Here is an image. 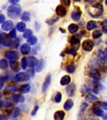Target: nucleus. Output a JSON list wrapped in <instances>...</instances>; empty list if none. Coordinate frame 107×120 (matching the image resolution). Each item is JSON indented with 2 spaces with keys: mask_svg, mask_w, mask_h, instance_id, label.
Masks as SVG:
<instances>
[{
  "mask_svg": "<svg viewBox=\"0 0 107 120\" xmlns=\"http://www.w3.org/2000/svg\"><path fill=\"white\" fill-rule=\"evenodd\" d=\"M0 120H7V118L4 115H0Z\"/></svg>",
  "mask_w": 107,
  "mask_h": 120,
  "instance_id": "nucleus-47",
  "label": "nucleus"
},
{
  "mask_svg": "<svg viewBox=\"0 0 107 120\" xmlns=\"http://www.w3.org/2000/svg\"><path fill=\"white\" fill-rule=\"evenodd\" d=\"M65 112L63 111H58L54 114V119L55 120H63L65 117Z\"/></svg>",
  "mask_w": 107,
  "mask_h": 120,
  "instance_id": "nucleus-15",
  "label": "nucleus"
},
{
  "mask_svg": "<svg viewBox=\"0 0 107 120\" xmlns=\"http://www.w3.org/2000/svg\"><path fill=\"white\" fill-rule=\"evenodd\" d=\"M104 54H105V59L107 60V48L105 49V52H104Z\"/></svg>",
  "mask_w": 107,
  "mask_h": 120,
  "instance_id": "nucleus-50",
  "label": "nucleus"
},
{
  "mask_svg": "<svg viewBox=\"0 0 107 120\" xmlns=\"http://www.w3.org/2000/svg\"><path fill=\"white\" fill-rule=\"evenodd\" d=\"M38 108H39V107H38V106H36L35 107H34V108L33 111H32L31 112V115L32 116H34V114L36 113V112H37V111L38 110Z\"/></svg>",
  "mask_w": 107,
  "mask_h": 120,
  "instance_id": "nucleus-41",
  "label": "nucleus"
},
{
  "mask_svg": "<svg viewBox=\"0 0 107 120\" xmlns=\"http://www.w3.org/2000/svg\"><path fill=\"white\" fill-rule=\"evenodd\" d=\"M56 14L60 16L61 17L65 16L66 14V9H65V8L62 5L58 6V7L56 8Z\"/></svg>",
  "mask_w": 107,
  "mask_h": 120,
  "instance_id": "nucleus-6",
  "label": "nucleus"
},
{
  "mask_svg": "<svg viewBox=\"0 0 107 120\" xmlns=\"http://www.w3.org/2000/svg\"><path fill=\"white\" fill-rule=\"evenodd\" d=\"M103 31L105 33H107V26H103Z\"/></svg>",
  "mask_w": 107,
  "mask_h": 120,
  "instance_id": "nucleus-49",
  "label": "nucleus"
},
{
  "mask_svg": "<svg viewBox=\"0 0 107 120\" xmlns=\"http://www.w3.org/2000/svg\"><path fill=\"white\" fill-rule=\"evenodd\" d=\"M16 28L19 32H23L26 30V24L23 22H19L17 24Z\"/></svg>",
  "mask_w": 107,
  "mask_h": 120,
  "instance_id": "nucleus-24",
  "label": "nucleus"
},
{
  "mask_svg": "<svg viewBox=\"0 0 107 120\" xmlns=\"http://www.w3.org/2000/svg\"><path fill=\"white\" fill-rule=\"evenodd\" d=\"M16 89V88L15 86H12V87H8V88H6V91H15V90Z\"/></svg>",
  "mask_w": 107,
  "mask_h": 120,
  "instance_id": "nucleus-42",
  "label": "nucleus"
},
{
  "mask_svg": "<svg viewBox=\"0 0 107 120\" xmlns=\"http://www.w3.org/2000/svg\"><path fill=\"white\" fill-rule=\"evenodd\" d=\"M93 41H91L90 39H86L83 41V43L82 44L83 48L84 49L85 51H91L93 49Z\"/></svg>",
  "mask_w": 107,
  "mask_h": 120,
  "instance_id": "nucleus-5",
  "label": "nucleus"
},
{
  "mask_svg": "<svg viewBox=\"0 0 107 120\" xmlns=\"http://www.w3.org/2000/svg\"></svg>",
  "mask_w": 107,
  "mask_h": 120,
  "instance_id": "nucleus-55",
  "label": "nucleus"
},
{
  "mask_svg": "<svg viewBox=\"0 0 107 120\" xmlns=\"http://www.w3.org/2000/svg\"><path fill=\"white\" fill-rule=\"evenodd\" d=\"M101 35H102V32H101V30H95L93 32V34H92V36H93V38L94 39L99 38Z\"/></svg>",
  "mask_w": 107,
  "mask_h": 120,
  "instance_id": "nucleus-30",
  "label": "nucleus"
},
{
  "mask_svg": "<svg viewBox=\"0 0 107 120\" xmlns=\"http://www.w3.org/2000/svg\"><path fill=\"white\" fill-rule=\"evenodd\" d=\"M61 100V94L60 93H57L54 96V101L56 103H60Z\"/></svg>",
  "mask_w": 107,
  "mask_h": 120,
  "instance_id": "nucleus-37",
  "label": "nucleus"
},
{
  "mask_svg": "<svg viewBox=\"0 0 107 120\" xmlns=\"http://www.w3.org/2000/svg\"><path fill=\"white\" fill-rule=\"evenodd\" d=\"M20 114V109L18 107H15L14 108L11 110V116L13 118H16L19 116Z\"/></svg>",
  "mask_w": 107,
  "mask_h": 120,
  "instance_id": "nucleus-20",
  "label": "nucleus"
},
{
  "mask_svg": "<svg viewBox=\"0 0 107 120\" xmlns=\"http://www.w3.org/2000/svg\"><path fill=\"white\" fill-rule=\"evenodd\" d=\"M21 18L23 21H28L30 19V13L29 12L25 11L24 13H23V15H21Z\"/></svg>",
  "mask_w": 107,
  "mask_h": 120,
  "instance_id": "nucleus-27",
  "label": "nucleus"
},
{
  "mask_svg": "<svg viewBox=\"0 0 107 120\" xmlns=\"http://www.w3.org/2000/svg\"><path fill=\"white\" fill-rule=\"evenodd\" d=\"M98 59L101 63H105V54H104V52L102 51L101 50L99 49L98 51Z\"/></svg>",
  "mask_w": 107,
  "mask_h": 120,
  "instance_id": "nucleus-25",
  "label": "nucleus"
},
{
  "mask_svg": "<svg viewBox=\"0 0 107 120\" xmlns=\"http://www.w3.org/2000/svg\"><path fill=\"white\" fill-rule=\"evenodd\" d=\"M93 111L96 115H97L98 116H102L103 114V111L100 109L97 108H93Z\"/></svg>",
  "mask_w": 107,
  "mask_h": 120,
  "instance_id": "nucleus-32",
  "label": "nucleus"
},
{
  "mask_svg": "<svg viewBox=\"0 0 107 120\" xmlns=\"http://www.w3.org/2000/svg\"><path fill=\"white\" fill-rule=\"evenodd\" d=\"M96 106L98 107V108H101L107 110V103H103V102H97L95 104Z\"/></svg>",
  "mask_w": 107,
  "mask_h": 120,
  "instance_id": "nucleus-31",
  "label": "nucleus"
},
{
  "mask_svg": "<svg viewBox=\"0 0 107 120\" xmlns=\"http://www.w3.org/2000/svg\"><path fill=\"white\" fill-rule=\"evenodd\" d=\"M44 61H43V60H40L38 62V64L36 66V71L37 72H40V71H42V69H43L44 68Z\"/></svg>",
  "mask_w": 107,
  "mask_h": 120,
  "instance_id": "nucleus-21",
  "label": "nucleus"
},
{
  "mask_svg": "<svg viewBox=\"0 0 107 120\" xmlns=\"http://www.w3.org/2000/svg\"><path fill=\"white\" fill-rule=\"evenodd\" d=\"M30 49H31V48H30V45H28V44H26V43L21 45L20 48L21 52L23 54H28L30 52Z\"/></svg>",
  "mask_w": 107,
  "mask_h": 120,
  "instance_id": "nucleus-12",
  "label": "nucleus"
},
{
  "mask_svg": "<svg viewBox=\"0 0 107 120\" xmlns=\"http://www.w3.org/2000/svg\"><path fill=\"white\" fill-rule=\"evenodd\" d=\"M0 42L4 46H9L11 45L12 40L8 34L6 33H2L0 35Z\"/></svg>",
  "mask_w": 107,
  "mask_h": 120,
  "instance_id": "nucleus-2",
  "label": "nucleus"
},
{
  "mask_svg": "<svg viewBox=\"0 0 107 120\" xmlns=\"http://www.w3.org/2000/svg\"><path fill=\"white\" fill-rule=\"evenodd\" d=\"M85 99L88 102H90V103H92V102H93V101H97L98 100V98L96 97L95 96L92 95V94H88V95L86 96V97H85Z\"/></svg>",
  "mask_w": 107,
  "mask_h": 120,
  "instance_id": "nucleus-26",
  "label": "nucleus"
},
{
  "mask_svg": "<svg viewBox=\"0 0 107 120\" xmlns=\"http://www.w3.org/2000/svg\"><path fill=\"white\" fill-rule=\"evenodd\" d=\"M73 106V101L71 99H67L64 104V109L66 111H69Z\"/></svg>",
  "mask_w": 107,
  "mask_h": 120,
  "instance_id": "nucleus-17",
  "label": "nucleus"
},
{
  "mask_svg": "<svg viewBox=\"0 0 107 120\" xmlns=\"http://www.w3.org/2000/svg\"><path fill=\"white\" fill-rule=\"evenodd\" d=\"M87 107H88V104L86 103H85V102H83V103H81V110L84 111Z\"/></svg>",
  "mask_w": 107,
  "mask_h": 120,
  "instance_id": "nucleus-40",
  "label": "nucleus"
},
{
  "mask_svg": "<svg viewBox=\"0 0 107 120\" xmlns=\"http://www.w3.org/2000/svg\"><path fill=\"white\" fill-rule=\"evenodd\" d=\"M5 20V16L3 14H0V23H3Z\"/></svg>",
  "mask_w": 107,
  "mask_h": 120,
  "instance_id": "nucleus-43",
  "label": "nucleus"
},
{
  "mask_svg": "<svg viewBox=\"0 0 107 120\" xmlns=\"http://www.w3.org/2000/svg\"><path fill=\"white\" fill-rule=\"evenodd\" d=\"M15 78L18 81H26L30 79V77L29 75L26 73L21 72V73H18V75H16Z\"/></svg>",
  "mask_w": 107,
  "mask_h": 120,
  "instance_id": "nucleus-4",
  "label": "nucleus"
},
{
  "mask_svg": "<svg viewBox=\"0 0 107 120\" xmlns=\"http://www.w3.org/2000/svg\"><path fill=\"white\" fill-rule=\"evenodd\" d=\"M8 67V63L7 61L6 60H0V68L2 69H7Z\"/></svg>",
  "mask_w": 107,
  "mask_h": 120,
  "instance_id": "nucleus-29",
  "label": "nucleus"
},
{
  "mask_svg": "<svg viewBox=\"0 0 107 120\" xmlns=\"http://www.w3.org/2000/svg\"><path fill=\"white\" fill-rule=\"evenodd\" d=\"M12 99L15 103H18V102L22 103L24 101V98L23 96L19 94H13L12 96Z\"/></svg>",
  "mask_w": 107,
  "mask_h": 120,
  "instance_id": "nucleus-16",
  "label": "nucleus"
},
{
  "mask_svg": "<svg viewBox=\"0 0 107 120\" xmlns=\"http://www.w3.org/2000/svg\"><path fill=\"white\" fill-rule=\"evenodd\" d=\"M66 93H67L68 95L69 96V97H72L75 94V85L74 84L68 85L67 86V88H66Z\"/></svg>",
  "mask_w": 107,
  "mask_h": 120,
  "instance_id": "nucleus-8",
  "label": "nucleus"
},
{
  "mask_svg": "<svg viewBox=\"0 0 107 120\" xmlns=\"http://www.w3.org/2000/svg\"><path fill=\"white\" fill-rule=\"evenodd\" d=\"M101 24L103 25V26H107V19L103 21V22H101Z\"/></svg>",
  "mask_w": 107,
  "mask_h": 120,
  "instance_id": "nucleus-48",
  "label": "nucleus"
},
{
  "mask_svg": "<svg viewBox=\"0 0 107 120\" xmlns=\"http://www.w3.org/2000/svg\"><path fill=\"white\" fill-rule=\"evenodd\" d=\"M37 38L36 37V36H31V37L29 38V39L28 40V42L30 43V45H35L36 43H37Z\"/></svg>",
  "mask_w": 107,
  "mask_h": 120,
  "instance_id": "nucleus-33",
  "label": "nucleus"
},
{
  "mask_svg": "<svg viewBox=\"0 0 107 120\" xmlns=\"http://www.w3.org/2000/svg\"><path fill=\"white\" fill-rule=\"evenodd\" d=\"M90 86L92 88V91L95 93H98V83L96 81H92L90 82Z\"/></svg>",
  "mask_w": 107,
  "mask_h": 120,
  "instance_id": "nucleus-14",
  "label": "nucleus"
},
{
  "mask_svg": "<svg viewBox=\"0 0 107 120\" xmlns=\"http://www.w3.org/2000/svg\"><path fill=\"white\" fill-rule=\"evenodd\" d=\"M96 23L95 21H90L89 22L87 23V25H86V28L87 30H89V31H91V30H93L96 28Z\"/></svg>",
  "mask_w": 107,
  "mask_h": 120,
  "instance_id": "nucleus-22",
  "label": "nucleus"
},
{
  "mask_svg": "<svg viewBox=\"0 0 107 120\" xmlns=\"http://www.w3.org/2000/svg\"><path fill=\"white\" fill-rule=\"evenodd\" d=\"M9 36L12 38H15L16 37V30L14 29V30H11L10 33L9 34Z\"/></svg>",
  "mask_w": 107,
  "mask_h": 120,
  "instance_id": "nucleus-38",
  "label": "nucleus"
},
{
  "mask_svg": "<svg viewBox=\"0 0 107 120\" xmlns=\"http://www.w3.org/2000/svg\"><path fill=\"white\" fill-rule=\"evenodd\" d=\"M61 3H65V6H69V3H70V1H62Z\"/></svg>",
  "mask_w": 107,
  "mask_h": 120,
  "instance_id": "nucleus-45",
  "label": "nucleus"
},
{
  "mask_svg": "<svg viewBox=\"0 0 107 120\" xmlns=\"http://www.w3.org/2000/svg\"><path fill=\"white\" fill-rule=\"evenodd\" d=\"M70 81H71V78H70V77L69 76H65L61 79V81H60V83L61 85L63 86H65V85H67L70 82Z\"/></svg>",
  "mask_w": 107,
  "mask_h": 120,
  "instance_id": "nucleus-19",
  "label": "nucleus"
},
{
  "mask_svg": "<svg viewBox=\"0 0 107 120\" xmlns=\"http://www.w3.org/2000/svg\"><path fill=\"white\" fill-rule=\"evenodd\" d=\"M10 79V76L9 75H4L1 77V79L3 81H7Z\"/></svg>",
  "mask_w": 107,
  "mask_h": 120,
  "instance_id": "nucleus-39",
  "label": "nucleus"
},
{
  "mask_svg": "<svg viewBox=\"0 0 107 120\" xmlns=\"http://www.w3.org/2000/svg\"><path fill=\"white\" fill-rule=\"evenodd\" d=\"M21 64V66H22L23 69H26V67H27V66H28V61H27V59H26V57H24V58H22Z\"/></svg>",
  "mask_w": 107,
  "mask_h": 120,
  "instance_id": "nucleus-34",
  "label": "nucleus"
},
{
  "mask_svg": "<svg viewBox=\"0 0 107 120\" xmlns=\"http://www.w3.org/2000/svg\"><path fill=\"white\" fill-rule=\"evenodd\" d=\"M33 33V32L31 30H26L24 31V33L23 34V37L24 38H28L29 37H31V35Z\"/></svg>",
  "mask_w": 107,
  "mask_h": 120,
  "instance_id": "nucleus-35",
  "label": "nucleus"
},
{
  "mask_svg": "<svg viewBox=\"0 0 107 120\" xmlns=\"http://www.w3.org/2000/svg\"><path fill=\"white\" fill-rule=\"evenodd\" d=\"M71 18L73 19L74 21H78L80 18L81 16V14L80 13H79L78 12H77V11H73V13H71Z\"/></svg>",
  "mask_w": 107,
  "mask_h": 120,
  "instance_id": "nucleus-28",
  "label": "nucleus"
},
{
  "mask_svg": "<svg viewBox=\"0 0 107 120\" xmlns=\"http://www.w3.org/2000/svg\"><path fill=\"white\" fill-rule=\"evenodd\" d=\"M105 3H106V4H107V0L106 1H105Z\"/></svg>",
  "mask_w": 107,
  "mask_h": 120,
  "instance_id": "nucleus-54",
  "label": "nucleus"
},
{
  "mask_svg": "<svg viewBox=\"0 0 107 120\" xmlns=\"http://www.w3.org/2000/svg\"><path fill=\"white\" fill-rule=\"evenodd\" d=\"M9 64H10V66H11V69H13L14 71H15V72L18 71L19 69H20L19 64L16 61H11Z\"/></svg>",
  "mask_w": 107,
  "mask_h": 120,
  "instance_id": "nucleus-13",
  "label": "nucleus"
},
{
  "mask_svg": "<svg viewBox=\"0 0 107 120\" xmlns=\"http://www.w3.org/2000/svg\"><path fill=\"white\" fill-rule=\"evenodd\" d=\"M21 12V8L18 4H14L8 8V15L9 18L16 19L18 18Z\"/></svg>",
  "mask_w": 107,
  "mask_h": 120,
  "instance_id": "nucleus-1",
  "label": "nucleus"
},
{
  "mask_svg": "<svg viewBox=\"0 0 107 120\" xmlns=\"http://www.w3.org/2000/svg\"><path fill=\"white\" fill-rule=\"evenodd\" d=\"M13 47L14 48H17V47L18 46V45H19V43H18V39H17L15 40V41L14 42V44H13Z\"/></svg>",
  "mask_w": 107,
  "mask_h": 120,
  "instance_id": "nucleus-44",
  "label": "nucleus"
},
{
  "mask_svg": "<svg viewBox=\"0 0 107 120\" xmlns=\"http://www.w3.org/2000/svg\"><path fill=\"white\" fill-rule=\"evenodd\" d=\"M3 101H0V108H1V106H3Z\"/></svg>",
  "mask_w": 107,
  "mask_h": 120,
  "instance_id": "nucleus-53",
  "label": "nucleus"
},
{
  "mask_svg": "<svg viewBox=\"0 0 107 120\" xmlns=\"http://www.w3.org/2000/svg\"><path fill=\"white\" fill-rule=\"evenodd\" d=\"M78 30V26L75 24H71L68 26V30L70 33L73 34L76 33Z\"/></svg>",
  "mask_w": 107,
  "mask_h": 120,
  "instance_id": "nucleus-23",
  "label": "nucleus"
},
{
  "mask_svg": "<svg viewBox=\"0 0 107 120\" xmlns=\"http://www.w3.org/2000/svg\"><path fill=\"white\" fill-rule=\"evenodd\" d=\"M5 56L6 58L9 60L15 61L19 58V54L18 52L15 51H8L6 52Z\"/></svg>",
  "mask_w": 107,
  "mask_h": 120,
  "instance_id": "nucleus-3",
  "label": "nucleus"
},
{
  "mask_svg": "<svg viewBox=\"0 0 107 120\" xmlns=\"http://www.w3.org/2000/svg\"><path fill=\"white\" fill-rule=\"evenodd\" d=\"M28 73H29V76H30V75L33 76L34 72V71H33V69H30V70H29V71H28Z\"/></svg>",
  "mask_w": 107,
  "mask_h": 120,
  "instance_id": "nucleus-46",
  "label": "nucleus"
},
{
  "mask_svg": "<svg viewBox=\"0 0 107 120\" xmlns=\"http://www.w3.org/2000/svg\"><path fill=\"white\" fill-rule=\"evenodd\" d=\"M90 76L91 78L95 79L96 80H98L100 78V74L98 72V71H97L96 69H92L90 70Z\"/></svg>",
  "mask_w": 107,
  "mask_h": 120,
  "instance_id": "nucleus-11",
  "label": "nucleus"
},
{
  "mask_svg": "<svg viewBox=\"0 0 107 120\" xmlns=\"http://www.w3.org/2000/svg\"><path fill=\"white\" fill-rule=\"evenodd\" d=\"M28 65L29 66V67L30 68H33L34 66H36L38 64V60L37 59L33 56H30L29 58H28Z\"/></svg>",
  "mask_w": 107,
  "mask_h": 120,
  "instance_id": "nucleus-9",
  "label": "nucleus"
},
{
  "mask_svg": "<svg viewBox=\"0 0 107 120\" xmlns=\"http://www.w3.org/2000/svg\"><path fill=\"white\" fill-rule=\"evenodd\" d=\"M75 65H73V64H70V65H68L66 67V71L69 73H73L75 70Z\"/></svg>",
  "mask_w": 107,
  "mask_h": 120,
  "instance_id": "nucleus-36",
  "label": "nucleus"
},
{
  "mask_svg": "<svg viewBox=\"0 0 107 120\" xmlns=\"http://www.w3.org/2000/svg\"><path fill=\"white\" fill-rule=\"evenodd\" d=\"M103 120H107V115H105V116H103Z\"/></svg>",
  "mask_w": 107,
  "mask_h": 120,
  "instance_id": "nucleus-52",
  "label": "nucleus"
},
{
  "mask_svg": "<svg viewBox=\"0 0 107 120\" xmlns=\"http://www.w3.org/2000/svg\"><path fill=\"white\" fill-rule=\"evenodd\" d=\"M30 84H23L19 88V91L21 93H27L30 91Z\"/></svg>",
  "mask_w": 107,
  "mask_h": 120,
  "instance_id": "nucleus-18",
  "label": "nucleus"
},
{
  "mask_svg": "<svg viewBox=\"0 0 107 120\" xmlns=\"http://www.w3.org/2000/svg\"><path fill=\"white\" fill-rule=\"evenodd\" d=\"M51 82V76L50 75H47L46 78H45V80L44 81L43 84V86H42V90H43V92H45L47 90V89L48 88L49 85L50 84Z\"/></svg>",
  "mask_w": 107,
  "mask_h": 120,
  "instance_id": "nucleus-7",
  "label": "nucleus"
},
{
  "mask_svg": "<svg viewBox=\"0 0 107 120\" xmlns=\"http://www.w3.org/2000/svg\"><path fill=\"white\" fill-rule=\"evenodd\" d=\"M9 3H18L19 1L18 0H16V1H9Z\"/></svg>",
  "mask_w": 107,
  "mask_h": 120,
  "instance_id": "nucleus-51",
  "label": "nucleus"
},
{
  "mask_svg": "<svg viewBox=\"0 0 107 120\" xmlns=\"http://www.w3.org/2000/svg\"><path fill=\"white\" fill-rule=\"evenodd\" d=\"M13 22L11 21H6L4 22L2 25V29L4 31H9L11 28H13Z\"/></svg>",
  "mask_w": 107,
  "mask_h": 120,
  "instance_id": "nucleus-10",
  "label": "nucleus"
}]
</instances>
